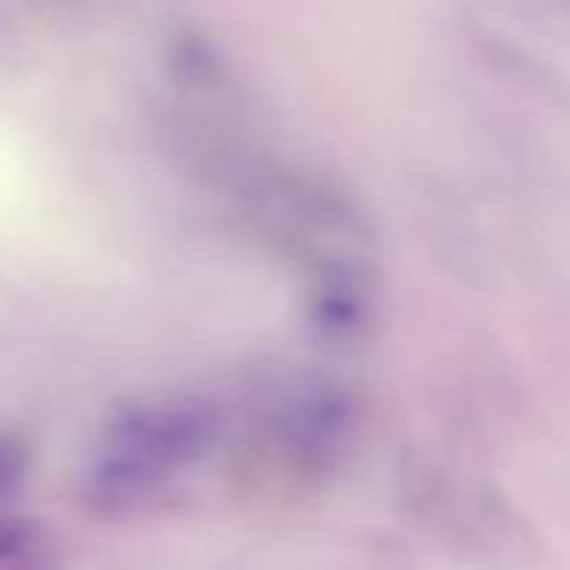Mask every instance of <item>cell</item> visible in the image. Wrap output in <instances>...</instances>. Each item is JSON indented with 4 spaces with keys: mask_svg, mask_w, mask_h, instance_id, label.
<instances>
[{
    "mask_svg": "<svg viewBox=\"0 0 570 570\" xmlns=\"http://www.w3.org/2000/svg\"><path fill=\"white\" fill-rule=\"evenodd\" d=\"M215 432V421L204 406L195 404H150L134 406L111 423V449L126 451L150 462L159 471L193 462L204 454Z\"/></svg>",
    "mask_w": 570,
    "mask_h": 570,
    "instance_id": "cell-1",
    "label": "cell"
},
{
    "mask_svg": "<svg viewBox=\"0 0 570 570\" xmlns=\"http://www.w3.org/2000/svg\"><path fill=\"white\" fill-rule=\"evenodd\" d=\"M48 534L31 518L0 512V568H26L45 562Z\"/></svg>",
    "mask_w": 570,
    "mask_h": 570,
    "instance_id": "cell-2",
    "label": "cell"
},
{
    "mask_svg": "<svg viewBox=\"0 0 570 570\" xmlns=\"http://www.w3.org/2000/svg\"><path fill=\"white\" fill-rule=\"evenodd\" d=\"M321 312H317V323L321 328H326L334 337H354V332L367 326V304L356 293L348 289H337L332 293L328 289L321 301H317Z\"/></svg>",
    "mask_w": 570,
    "mask_h": 570,
    "instance_id": "cell-3",
    "label": "cell"
},
{
    "mask_svg": "<svg viewBox=\"0 0 570 570\" xmlns=\"http://www.w3.org/2000/svg\"><path fill=\"white\" fill-rule=\"evenodd\" d=\"M28 473V451L14 438L0 434V499L14 493Z\"/></svg>",
    "mask_w": 570,
    "mask_h": 570,
    "instance_id": "cell-4",
    "label": "cell"
}]
</instances>
